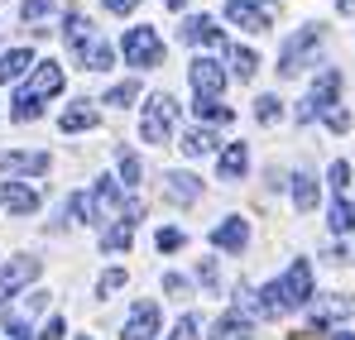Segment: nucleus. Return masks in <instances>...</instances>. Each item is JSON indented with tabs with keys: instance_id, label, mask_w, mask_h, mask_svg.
<instances>
[{
	"instance_id": "obj_10",
	"label": "nucleus",
	"mask_w": 355,
	"mask_h": 340,
	"mask_svg": "<svg viewBox=\"0 0 355 340\" xmlns=\"http://www.w3.org/2000/svg\"><path fill=\"white\" fill-rule=\"evenodd\" d=\"M211 244L226 249V254H240V249L250 244V221H245V216H226L221 226H211Z\"/></svg>"
},
{
	"instance_id": "obj_13",
	"label": "nucleus",
	"mask_w": 355,
	"mask_h": 340,
	"mask_svg": "<svg viewBox=\"0 0 355 340\" xmlns=\"http://www.w3.org/2000/svg\"><path fill=\"white\" fill-rule=\"evenodd\" d=\"M0 206H5L10 216H34V211H39V192L24 187V182H5V187H0Z\"/></svg>"
},
{
	"instance_id": "obj_39",
	"label": "nucleus",
	"mask_w": 355,
	"mask_h": 340,
	"mask_svg": "<svg viewBox=\"0 0 355 340\" xmlns=\"http://www.w3.org/2000/svg\"><path fill=\"white\" fill-rule=\"evenodd\" d=\"M322 120H327V125H331L336 134H341V129H351V111H346V106H331V111L322 115Z\"/></svg>"
},
{
	"instance_id": "obj_8",
	"label": "nucleus",
	"mask_w": 355,
	"mask_h": 340,
	"mask_svg": "<svg viewBox=\"0 0 355 340\" xmlns=\"http://www.w3.org/2000/svg\"><path fill=\"white\" fill-rule=\"evenodd\" d=\"M154 336H159V302H135L120 340H154Z\"/></svg>"
},
{
	"instance_id": "obj_32",
	"label": "nucleus",
	"mask_w": 355,
	"mask_h": 340,
	"mask_svg": "<svg viewBox=\"0 0 355 340\" xmlns=\"http://www.w3.org/2000/svg\"><path fill=\"white\" fill-rule=\"evenodd\" d=\"M39 111H44V106H39V101H34V96H24V91H19V96H15V120H19V125H29V120H39Z\"/></svg>"
},
{
	"instance_id": "obj_9",
	"label": "nucleus",
	"mask_w": 355,
	"mask_h": 340,
	"mask_svg": "<svg viewBox=\"0 0 355 340\" xmlns=\"http://www.w3.org/2000/svg\"><path fill=\"white\" fill-rule=\"evenodd\" d=\"M355 312L351 297H322L317 307H312V316H307V331H331L336 321H346Z\"/></svg>"
},
{
	"instance_id": "obj_29",
	"label": "nucleus",
	"mask_w": 355,
	"mask_h": 340,
	"mask_svg": "<svg viewBox=\"0 0 355 340\" xmlns=\"http://www.w3.org/2000/svg\"><path fill=\"white\" fill-rule=\"evenodd\" d=\"M254 67H259V57L250 53V48H231V72H236L240 82H250V77H254Z\"/></svg>"
},
{
	"instance_id": "obj_43",
	"label": "nucleus",
	"mask_w": 355,
	"mask_h": 340,
	"mask_svg": "<svg viewBox=\"0 0 355 340\" xmlns=\"http://www.w3.org/2000/svg\"><path fill=\"white\" fill-rule=\"evenodd\" d=\"M197 278H202V287H216V264H211V259H207V264H202V269H197Z\"/></svg>"
},
{
	"instance_id": "obj_22",
	"label": "nucleus",
	"mask_w": 355,
	"mask_h": 340,
	"mask_svg": "<svg viewBox=\"0 0 355 340\" xmlns=\"http://www.w3.org/2000/svg\"><path fill=\"white\" fill-rule=\"evenodd\" d=\"M29 67H34V53L29 48H10V53L0 57V82H19Z\"/></svg>"
},
{
	"instance_id": "obj_14",
	"label": "nucleus",
	"mask_w": 355,
	"mask_h": 340,
	"mask_svg": "<svg viewBox=\"0 0 355 340\" xmlns=\"http://www.w3.org/2000/svg\"><path fill=\"white\" fill-rule=\"evenodd\" d=\"M0 168L10 177H39V172H49V154L44 149H34V154H0Z\"/></svg>"
},
{
	"instance_id": "obj_4",
	"label": "nucleus",
	"mask_w": 355,
	"mask_h": 340,
	"mask_svg": "<svg viewBox=\"0 0 355 340\" xmlns=\"http://www.w3.org/2000/svg\"><path fill=\"white\" fill-rule=\"evenodd\" d=\"M39 259L34 254H19V259H10V264H0V321H5V297H15L24 283H34L39 278Z\"/></svg>"
},
{
	"instance_id": "obj_24",
	"label": "nucleus",
	"mask_w": 355,
	"mask_h": 340,
	"mask_svg": "<svg viewBox=\"0 0 355 340\" xmlns=\"http://www.w3.org/2000/svg\"><path fill=\"white\" fill-rule=\"evenodd\" d=\"M62 34H67V44H72V48H82V44H92V39H96L92 19H87L82 10H67V29H62Z\"/></svg>"
},
{
	"instance_id": "obj_42",
	"label": "nucleus",
	"mask_w": 355,
	"mask_h": 340,
	"mask_svg": "<svg viewBox=\"0 0 355 340\" xmlns=\"http://www.w3.org/2000/svg\"><path fill=\"white\" fill-rule=\"evenodd\" d=\"M164 287H168L173 297H182V292H187V278H182V274H164Z\"/></svg>"
},
{
	"instance_id": "obj_20",
	"label": "nucleus",
	"mask_w": 355,
	"mask_h": 340,
	"mask_svg": "<svg viewBox=\"0 0 355 340\" xmlns=\"http://www.w3.org/2000/svg\"><path fill=\"white\" fill-rule=\"evenodd\" d=\"M240 336H250V316H245L240 307H231V312L211 326V336H207V340H240Z\"/></svg>"
},
{
	"instance_id": "obj_3",
	"label": "nucleus",
	"mask_w": 355,
	"mask_h": 340,
	"mask_svg": "<svg viewBox=\"0 0 355 340\" xmlns=\"http://www.w3.org/2000/svg\"><path fill=\"white\" fill-rule=\"evenodd\" d=\"M120 53H125L130 67H159V57H164V39H159L149 24H139V29H125Z\"/></svg>"
},
{
	"instance_id": "obj_37",
	"label": "nucleus",
	"mask_w": 355,
	"mask_h": 340,
	"mask_svg": "<svg viewBox=\"0 0 355 340\" xmlns=\"http://www.w3.org/2000/svg\"><path fill=\"white\" fill-rule=\"evenodd\" d=\"M327 177H331V187H336V192H346V187H351V163H346V159H336Z\"/></svg>"
},
{
	"instance_id": "obj_15",
	"label": "nucleus",
	"mask_w": 355,
	"mask_h": 340,
	"mask_svg": "<svg viewBox=\"0 0 355 340\" xmlns=\"http://www.w3.org/2000/svg\"><path fill=\"white\" fill-rule=\"evenodd\" d=\"M58 91H62V67L58 62H34V82L24 87V96L39 101V96H58Z\"/></svg>"
},
{
	"instance_id": "obj_18",
	"label": "nucleus",
	"mask_w": 355,
	"mask_h": 340,
	"mask_svg": "<svg viewBox=\"0 0 355 340\" xmlns=\"http://www.w3.org/2000/svg\"><path fill=\"white\" fill-rule=\"evenodd\" d=\"M77 57H82V67H87V72H106V67L116 62V48H111L106 39H92V44H82V48H77Z\"/></svg>"
},
{
	"instance_id": "obj_44",
	"label": "nucleus",
	"mask_w": 355,
	"mask_h": 340,
	"mask_svg": "<svg viewBox=\"0 0 355 340\" xmlns=\"http://www.w3.org/2000/svg\"><path fill=\"white\" fill-rule=\"evenodd\" d=\"M135 5H139V0H106V10H111V15H130Z\"/></svg>"
},
{
	"instance_id": "obj_25",
	"label": "nucleus",
	"mask_w": 355,
	"mask_h": 340,
	"mask_svg": "<svg viewBox=\"0 0 355 340\" xmlns=\"http://www.w3.org/2000/svg\"><path fill=\"white\" fill-rule=\"evenodd\" d=\"M211 149H216L211 129H202V125H197V129H187V134H182V154H187V159H207Z\"/></svg>"
},
{
	"instance_id": "obj_19",
	"label": "nucleus",
	"mask_w": 355,
	"mask_h": 340,
	"mask_svg": "<svg viewBox=\"0 0 355 340\" xmlns=\"http://www.w3.org/2000/svg\"><path fill=\"white\" fill-rule=\"evenodd\" d=\"M250 172V149L245 144H226V154H221V182H240Z\"/></svg>"
},
{
	"instance_id": "obj_12",
	"label": "nucleus",
	"mask_w": 355,
	"mask_h": 340,
	"mask_svg": "<svg viewBox=\"0 0 355 340\" xmlns=\"http://www.w3.org/2000/svg\"><path fill=\"white\" fill-rule=\"evenodd\" d=\"M226 19L240 24V29H250V34H264L269 29V10L254 5V0H226Z\"/></svg>"
},
{
	"instance_id": "obj_17",
	"label": "nucleus",
	"mask_w": 355,
	"mask_h": 340,
	"mask_svg": "<svg viewBox=\"0 0 355 340\" xmlns=\"http://www.w3.org/2000/svg\"><path fill=\"white\" fill-rule=\"evenodd\" d=\"M96 120H101V115H96L92 101H72V106L58 115V129L62 134H82V129H96Z\"/></svg>"
},
{
	"instance_id": "obj_46",
	"label": "nucleus",
	"mask_w": 355,
	"mask_h": 340,
	"mask_svg": "<svg viewBox=\"0 0 355 340\" xmlns=\"http://www.w3.org/2000/svg\"><path fill=\"white\" fill-rule=\"evenodd\" d=\"M327 340H355V336H351V331H331Z\"/></svg>"
},
{
	"instance_id": "obj_45",
	"label": "nucleus",
	"mask_w": 355,
	"mask_h": 340,
	"mask_svg": "<svg viewBox=\"0 0 355 340\" xmlns=\"http://www.w3.org/2000/svg\"><path fill=\"white\" fill-rule=\"evenodd\" d=\"M336 10H341V15H351V10H355V0H336Z\"/></svg>"
},
{
	"instance_id": "obj_16",
	"label": "nucleus",
	"mask_w": 355,
	"mask_h": 340,
	"mask_svg": "<svg viewBox=\"0 0 355 340\" xmlns=\"http://www.w3.org/2000/svg\"><path fill=\"white\" fill-rule=\"evenodd\" d=\"M164 197H168L173 206H192V202L202 197V182H197L192 172H168V177H164Z\"/></svg>"
},
{
	"instance_id": "obj_7",
	"label": "nucleus",
	"mask_w": 355,
	"mask_h": 340,
	"mask_svg": "<svg viewBox=\"0 0 355 340\" xmlns=\"http://www.w3.org/2000/svg\"><path fill=\"white\" fill-rule=\"evenodd\" d=\"M187 77H192V91L197 96H221V87H226V72H221V62L216 57H192V67H187Z\"/></svg>"
},
{
	"instance_id": "obj_38",
	"label": "nucleus",
	"mask_w": 355,
	"mask_h": 340,
	"mask_svg": "<svg viewBox=\"0 0 355 340\" xmlns=\"http://www.w3.org/2000/svg\"><path fill=\"white\" fill-rule=\"evenodd\" d=\"M168 340H197V316L187 312V316H178V326H173V336Z\"/></svg>"
},
{
	"instance_id": "obj_47",
	"label": "nucleus",
	"mask_w": 355,
	"mask_h": 340,
	"mask_svg": "<svg viewBox=\"0 0 355 340\" xmlns=\"http://www.w3.org/2000/svg\"><path fill=\"white\" fill-rule=\"evenodd\" d=\"M77 340H92V336H77Z\"/></svg>"
},
{
	"instance_id": "obj_28",
	"label": "nucleus",
	"mask_w": 355,
	"mask_h": 340,
	"mask_svg": "<svg viewBox=\"0 0 355 340\" xmlns=\"http://www.w3.org/2000/svg\"><path fill=\"white\" fill-rule=\"evenodd\" d=\"M192 111H197V120H211V125H226V120H231V111H226L221 101H211V96H197Z\"/></svg>"
},
{
	"instance_id": "obj_2",
	"label": "nucleus",
	"mask_w": 355,
	"mask_h": 340,
	"mask_svg": "<svg viewBox=\"0 0 355 340\" xmlns=\"http://www.w3.org/2000/svg\"><path fill=\"white\" fill-rule=\"evenodd\" d=\"M274 297H279V307H284V312L307 307V302H312V264H307V259H293V264H288V274H284V278H274Z\"/></svg>"
},
{
	"instance_id": "obj_40",
	"label": "nucleus",
	"mask_w": 355,
	"mask_h": 340,
	"mask_svg": "<svg viewBox=\"0 0 355 340\" xmlns=\"http://www.w3.org/2000/svg\"><path fill=\"white\" fill-rule=\"evenodd\" d=\"M44 307H49V292H29V297H24V312H29V316H39Z\"/></svg>"
},
{
	"instance_id": "obj_6",
	"label": "nucleus",
	"mask_w": 355,
	"mask_h": 340,
	"mask_svg": "<svg viewBox=\"0 0 355 340\" xmlns=\"http://www.w3.org/2000/svg\"><path fill=\"white\" fill-rule=\"evenodd\" d=\"M87 202H92V221H120V211H125V197H120L116 177H96Z\"/></svg>"
},
{
	"instance_id": "obj_35",
	"label": "nucleus",
	"mask_w": 355,
	"mask_h": 340,
	"mask_svg": "<svg viewBox=\"0 0 355 340\" xmlns=\"http://www.w3.org/2000/svg\"><path fill=\"white\" fill-rule=\"evenodd\" d=\"M182 240H187V235H182V230H159V240H154V244H159V254H173V249H182Z\"/></svg>"
},
{
	"instance_id": "obj_34",
	"label": "nucleus",
	"mask_w": 355,
	"mask_h": 340,
	"mask_svg": "<svg viewBox=\"0 0 355 340\" xmlns=\"http://www.w3.org/2000/svg\"><path fill=\"white\" fill-rule=\"evenodd\" d=\"M139 159H135V154H125V149H120V182H125V187H139Z\"/></svg>"
},
{
	"instance_id": "obj_27",
	"label": "nucleus",
	"mask_w": 355,
	"mask_h": 340,
	"mask_svg": "<svg viewBox=\"0 0 355 340\" xmlns=\"http://www.w3.org/2000/svg\"><path fill=\"white\" fill-rule=\"evenodd\" d=\"M130 240H135V226L120 221V226H111L101 235V249H106V254H120V249H130Z\"/></svg>"
},
{
	"instance_id": "obj_21",
	"label": "nucleus",
	"mask_w": 355,
	"mask_h": 340,
	"mask_svg": "<svg viewBox=\"0 0 355 340\" xmlns=\"http://www.w3.org/2000/svg\"><path fill=\"white\" fill-rule=\"evenodd\" d=\"M182 44H221V29H216V19H207V15H192V19L182 24Z\"/></svg>"
},
{
	"instance_id": "obj_5",
	"label": "nucleus",
	"mask_w": 355,
	"mask_h": 340,
	"mask_svg": "<svg viewBox=\"0 0 355 340\" xmlns=\"http://www.w3.org/2000/svg\"><path fill=\"white\" fill-rule=\"evenodd\" d=\"M317 44H322V24H307V29H297L293 39L284 44V53H279V72H284V77H297V72H302V57L312 53Z\"/></svg>"
},
{
	"instance_id": "obj_41",
	"label": "nucleus",
	"mask_w": 355,
	"mask_h": 340,
	"mask_svg": "<svg viewBox=\"0 0 355 340\" xmlns=\"http://www.w3.org/2000/svg\"><path fill=\"white\" fill-rule=\"evenodd\" d=\"M39 340H62V316H49L44 331H39Z\"/></svg>"
},
{
	"instance_id": "obj_1",
	"label": "nucleus",
	"mask_w": 355,
	"mask_h": 340,
	"mask_svg": "<svg viewBox=\"0 0 355 340\" xmlns=\"http://www.w3.org/2000/svg\"><path fill=\"white\" fill-rule=\"evenodd\" d=\"M173 120H178V101L168 96V91H154V96H149V106H144V120H139L144 144H168Z\"/></svg>"
},
{
	"instance_id": "obj_30",
	"label": "nucleus",
	"mask_w": 355,
	"mask_h": 340,
	"mask_svg": "<svg viewBox=\"0 0 355 340\" xmlns=\"http://www.w3.org/2000/svg\"><path fill=\"white\" fill-rule=\"evenodd\" d=\"M19 15H24V24L53 19V0H24V5H19Z\"/></svg>"
},
{
	"instance_id": "obj_23",
	"label": "nucleus",
	"mask_w": 355,
	"mask_h": 340,
	"mask_svg": "<svg viewBox=\"0 0 355 340\" xmlns=\"http://www.w3.org/2000/svg\"><path fill=\"white\" fill-rule=\"evenodd\" d=\"M317 177L312 172H293V206L297 211H317Z\"/></svg>"
},
{
	"instance_id": "obj_33",
	"label": "nucleus",
	"mask_w": 355,
	"mask_h": 340,
	"mask_svg": "<svg viewBox=\"0 0 355 340\" xmlns=\"http://www.w3.org/2000/svg\"><path fill=\"white\" fill-rule=\"evenodd\" d=\"M279 106H284L279 96H259V101H254V120H259V125H274V120H279Z\"/></svg>"
},
{
	"instance_id": "obj_36",
	"label": "nucleus",
	"mask_w": 355,
	"mask_h": 340,
	"mask_svg": "<svg viewBox=\"0 0 355 340\" xmlns=\"http://www.w3.org/2000/svg\"><path fill=\"white\" fill-rule=\"evenodd\" d=\"M120 287H125V269H111V274H101L96 292H101V297H111V292H120Z\"/></svg>"
},
{
	"instance_id": "obj_26",
	"label": "nucleus",
	"mask_w": 355,
	"mask_h": 340,
	"mask_svg": "<svg viewBox=\"0 0 355 340\" xmlns=\"http://www.w3.org/2000/svg\"><path fill=\"white\" fill-rule=\"evenodd\" d=\"M331 230H336V235H351L355 230V202L351 197H336V202H331Z\"/></svg>"
},
{
	"instance_id": "obj_11",
	"label": "nucleus",
	"mask_w": 355,
	"mask_h": 340,
	"mask_svg": "<svg viewBox=\"0 0 355 340\" xmlns=\"http://www.w3.org/2000/svg\"><path fill=\"white\" fill-rule=\"evenodd\" d=\"M336 91H341V72H336V67H327V72L312 82V91H307V106H312V115H327L331 106H341V101H336Z\"/></svg>"
},
{
	"instance_id": "obj_31",
	"label": "nucleus",
	"mask_w": 355,
	"mask_h": 340,
	"mask_svg": "<svg viewBox=\"0 0 355 340\" xmlns=\"http://www.w3.org/2000/svg\"><path fill=\"white\" fill-rule=\"evenodd\" d=\"M135 96H139V82H120V87H111V91H106V106H120V111H125Z\"/></svg>"
}]
</instances>
